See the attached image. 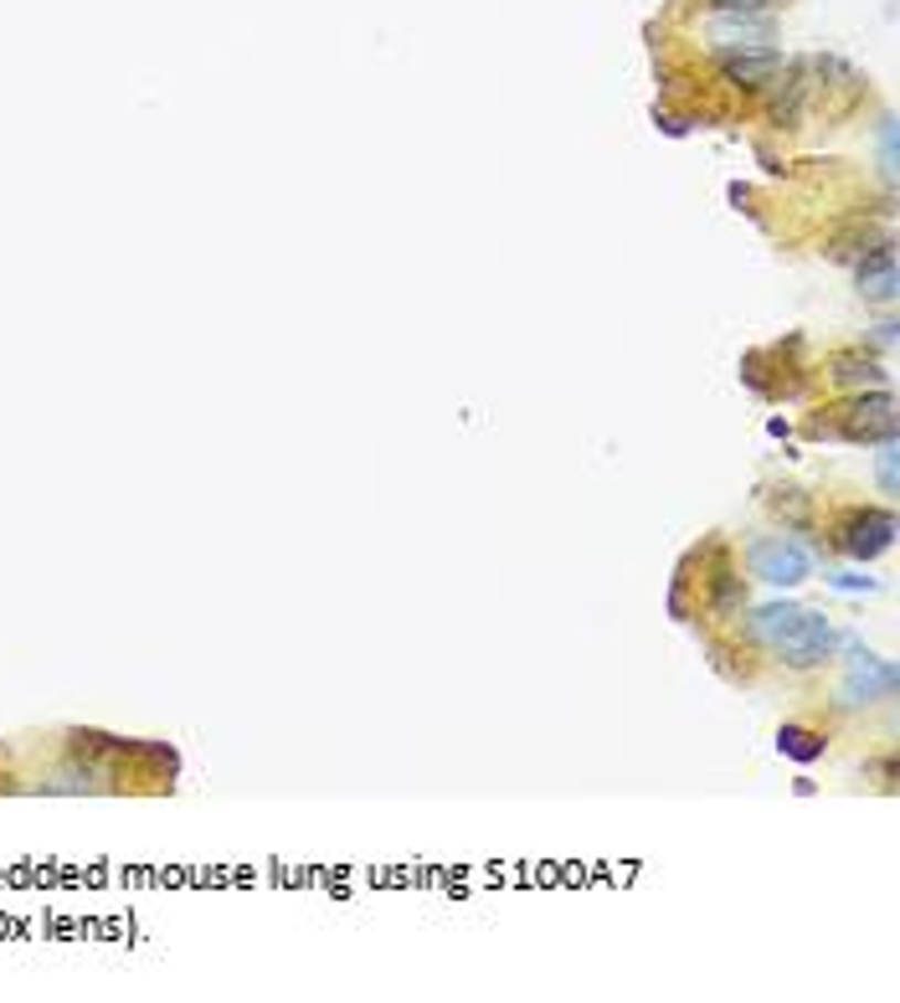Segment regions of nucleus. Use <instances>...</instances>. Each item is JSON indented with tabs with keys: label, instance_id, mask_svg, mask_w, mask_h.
<instances>
[{
	"label": "nucleus",
	"instance_id": "f257e3e1",
	"mask_svg": "<svg viewBox=\"0 0 900 1003\" xmlns=\"http://www.w3.org/2000/svg\"><path fill=\"white\" fill-rule=\"evenodd\" d=\"M756 633H762L772 654L793 664V669H808V664H824L828 648H834V629H828L824 613H808V608H766L756 617Z\"/></svg>",
	"mask_w": 900,
	"mask_h": 1003
},
{
	"label": "nucleus",
	"instance_id": "f03ea898",
	"mask_svg": "<svg viewBox=\"0 0 900 1003\" xmlns=\"http://www.w3.org/2000/svg\"><path fill=\"white\" fill-rule=\"evenodd\" d=\"M751 571H756L762 582H772V587H793V582L808 577V551H803L797 540H787V536H766V540L751 546Z\"/></svg>",
	"mask_w": 900,
	"mask_h": 1003
},
{
	"label": "nucleus",
	"instance_id": "7ed1b4c3",
	"mask_svg": "<svg viewBox=\"0 0 900 1003\" xmlns=\"http://www.w3.org/2000/svg\"><path fill=\"white\" fill-rule=\"evenodd\" d=\"M720 73H726V83H735V88H766V83L782 73V52H777V46L726 52V57H720Z\"/></svg>",
	"mask_w": 900,
	"mask_h": 1003
},
{
	"label": "nucleus",
	"instance_id": "20e7f679",
	"mask_svg": "<svg viewBox=\"0 0 900 1003\" xmlns=\"http://www.w3.org/2000/svg\"><path fill=\"white\" fill-rule=\"evenodd\" d=\"M890 536H896V520H890L886 509H865V515H855V520L844 525V551L849 556H880L890 546Z\"/></svg>",
	"mask_w": 900,
	"mask_h": 1003
},
{
	"label": "nucleus",
	"instance_id": "39448f33",
	"mask_svg": "<svg viewBox=\"0 0 900 1003\" xmlns=\"http://www.w3.org/2000/svg\"><path fill=\"white\" fill-rule=\"evenodd\" d=\"M844 433H849V437H890V433H896V402H890L886 391L870 397V402H855V407H849Z\"/></svg>",
	"mask_w": 900,
	"mask_h": 1003
},
{
	"label": "nucleus",
	"instance_id": "423d86ee",
	"mask_svg": "<svg viewBox=\"0 0 900 1003\" xmlns=\"http://www.w3.org/2000/svg\"><path fill=\"white\" fill-rule=\"evenodd\" d=\"M772 36V21H766L762 11L756 15H716L710 21V42H720V46H756V42H766Z\"/></svg>",
	"mask_w": 900,
	"mask_h": 1003
},
{
	"label": "nucleus",
	"instance_id": "0eeeda50",
	"mask_svg": "<svg viewBox=\"0 0 900 1003\" xmlns=\"http://www.w3.org/2000/svg\"><path fill=\"white\" fill-rule=\"evenodd\" d=\"M896 689V669L890 664H880V659H865V664H855L849 669V679H844V700L849 705H865L870 695H890Z\"/></svg>",
	"mask_w": 900,
	"mask_h": 1003
},
{
	"label": "nucleus",
	"instance_id": "6e6552de",
	"mask_svg": "<svg viewBox=\"0 0 900 1003\" xmlns=\"http://www.w3.org/2000/svg\"><path fill=\"white\" fill-rule=\"evenodd\" d=\"M859 288L875 294V299H890L896 294V257H890V247H880L870 263H859Z\"/></svg>",
	"mask_w": 900,
	"mask_h": 1003
},
{
	"label": "nucleus",
	"instance_id": "1a4fd4ad",
	"mask_svg": "<svg viewBox=\"0 0 900 1003\" xmlns=\"http://www.w3.org/2000/svg\"><path fill=\"white\" fill-rule=\"evenodd\" d=\"M777 741H782V751H787V757H797V762H813V757L824 751V741H818V736H813V731H797V726H787Z\"/></svg>",
	"mask_w": 900,
	"mask_h": 1003
},
{
	"label": "nucleus",
	"instance_id": "9d476101",
	"mask_svg": "<svg viewBox=\"0 0 900 1003\" xmlns=\"http://www.w3.org/2000/svg\"><path fill=\"white\" fill-rule=\"evenodd\" d=\"M720 15H756V11H766V0H710Z\"/></svg>",
	"mask_w": 900,
	"mask_h": 1003
}]
</instances>
